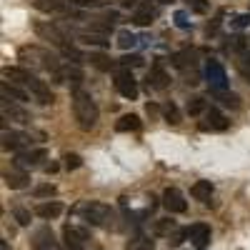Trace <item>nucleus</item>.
<instances>
[{
	"label": "nucleus",
	"mask_w": 250,
	"mask_h": 250,
	"mask_svg": "<svg viewBox=\"0 0 250 250\" xmlns=\"http://www.w3.org/2000/svg\"><path fill=\"white\" fill-rule=\"evenodd\" d=\"M18 60L23 62L25 68L30 70H43L53 78V83H62V62L55 53H50L48 48H40V45H23L18 50Z\"/></svg>",
	"instance_id": "obj_1"
},
{
	"label": "nucleus",
	"mask_w": 250,
	"mask_h": 250,
	"mask_svg": "<svg viewBox=\"0 0 250 250\" xmlns=\"http://www.w3.org/2000/svg\"><path fill=\"white\" fill-rule=\"evenodd\" d=\"M155 15H158V10L150 5V3H140L135 10H133V15H130V20L135 25H140V28H145V25H150L153 20H155Z\"/></svg>",
	"instance_id": "obj_19"
},
{
	"label": "nucleus",
	"mask_w": 250,
	"mask_h": 250,
	"mask_svg": "<svg viewBox=\"0 0 250 250\" xmlns=\"http://www.w3.org/2000/svg\"><path fill=\"white\" fill-rule=\"evenodd\" d=\"M60 213H62V203H58V200H43L35 205V215L40 220H55Z\"/></svg>",
	"instance_id": "obj_20"
},
{
	"label": "nucleus",
	"mask_w": 250,
	"mask_h": 250,
	"mask_svg": "<svg viewBox=\"0 0 250 250\" xmlns=\"http://www.w3.org/2000/svg\"><path fill=\"white\" fill-rule=\"evenodd\" d=\"M13 218L18 220V225H30L33 213L28 210V208H23V205H15V208H13Z\"/></svg>",
	"instance_id": "obj_31"
},
{
	"label": "nucleus",
	"mask_w": 250,
	"mask_h": 250,
	"mask_svg": "<svg viewBox=\"0 0 250 250\" xmlns=\"http://www.w3.org/2000/svg\"><path fill=\"white\" fill-rule=\"evenodd\" d=\"M33 195H35V198H53V195H55V185H50V183L38 185L35 190H33Z\"/></svg>",
	"instance_id": "obj_35"
},
{
	"label": "nucleus",
	"mask_w": 250,
	"mask_h": 250,
	"mask_svg": "<svg viewBox=\"0 0 250 250\" xmlns=\"http://www.w3.org/2000/svg\"><path fill=\"white\" fill-rule=\"evenodd\" d=\"M78 213L88 225H95V228H108L113 223V208L108 203H100V200L83 203L78 208Z\"/></svg>",
	"instance_id": "obj_4"
},
{
	"label": "nucleus",
	"mask_w": 250,
	"mask_h": 250,
	"mask_svg": "<svg viewBox=\"0 0 250 250\" xmlns=\"http://www.w3.org/2000/svg\"><path fill=\"white\" fill-rule=\"evenodd\" d=\"M238 70H240V75L245 78V83H250V53H243V55H240Z\"/></svg>",
	"instance_id": "obj_33"
},
{
	"label": "nucleus",
	"mask_w": 250,
	"mask_h": 250,
	"mask_svg": "<svg viewBox=\"0 0 250 250\" xmlns=\"http://www.w3.org/2000/svg\"><path fill=\"white\" fill-rule=\"evenodd\" d=\"M3 78L18 83V85H23V88L33 95V100H38L40 105H53V103H55V95H53L50 85H48L45 80H40V78H38L30 68H25V65L3 68Z\"/></svg>",
	"instance_id": "obj_2"
},
{
	"label": "nucleus",
	"mask_w": 250,
	"mask_h": 250,
	"mask_svg": "<svg viewBox=\"0 0 250 250\" xmlns=\"http://www.w3.org/2000/svg\"><path fill=\"white\" fill-rule=\"evenodd\" d=\"M0 250H10V245H8V240H0Z\"/></svg>",
	"instance_id": "obj_42"
},
{
	"label": "nucleus",
	"mask_w": 250,
	"mask_h": 250,
	"mask_svg": "<svg viewBox=\"0 0 250 250\" xmlns=\"http://www.w3.org/2000/svg\"><path fill=\"white\" fill-rule=\"evenodd\" d=\"M203 75L208 80V85H210V90H228V73L218 60H213V58L208 60L203 68Z\"/></svg>",
	"instance_id": "obj_9"
},
{
	"label": "nucleus",
	"mask_w": 250,
	"mask_h": 250,
	"mask_svg": "<svg viewBox=\"0 0 250 250\" xmlns=\"http://www.w3.org/2000/svg\"><path fill=\"white\" fill-rule=\"evenodd\" d=\"M190 10H193V13H200V15H205L208 10H210V5H208L205 0H190Z\"/></svg>",
	"instance_id": "obj_36"
},
{
	"label": "nucleus",
	"mask_w": 250,
	"mask_h": 250,
	"mask_svg": "<svg viewBox=\"0 0 250 250\" xmlns=\"http://www.w3.org/2000/svg\"><path fill=\"white\" fill-rule=\"evenodd\" d=\"M70 105H73V118L78 123L80 130H93L98 125V118H100V110L95 105V100L88 90H83L80 85L70 90Z\"/></svg>",
	"instance_id": "obj_3"
},
{
	"label": "nucleus",
	"mask_w": 250,
	"mask_h": 250,
	"mask_svg": "<svg viewBox=\"0 0 250 250\" xmlns=\"http://www.w3.org/2000/svg\"><path fill=\"white\" fill-rule=\"evenodd\" d=\"M28 3L40 10V13H48V15H70L75 20H80L78 13H73V8L65 3V0H28Z\"/></svg>",
	"instance_id": "obj_11"
},
{
	"label": "nucleus",
	"mask_w": 250,
	"mask_h": 250,
	"mask_svg": "<svg viewBox=\"0 0 250 250\" xmlns=\"http://www.w3.org/2000/svg\"><path fill=\"white\" fill-rule=\"evenodd\" d=\"M62 243H65V250H85L90 243V230L85 225L68 223L62 225Z\"/></svg>",
	"instance_id": "obj_6"
},
{
	"label": "nucleus",
	"mask_w": 250,
	"mask_h": 250,
	"mask_svg": "<svg viewBox=\"0 0 250 250\" xmlns=\"http://www.w3.org/2000/svg\"><path fill=\"white\" fill-rule=\"evenodd\" d=\"M120 5H123V8H130V10H135L140 3H138V0H120Z\"/></svg>",
	"instance_id": "obj_40"
},
{
	"label": "nucleus",
	"mask_w": 250,
	"mask_h": 250,
	"mask_svg": "<svg viewBox=\"0 0 250 250\" xmlns=\"http://www.w3.org/2000/svg\"><path fill=\"white\" fill-rule=\"evenodd\" d=\"M173 68L183 73L188 85H195L198 83V60H195V50H180L170 58Z\"/></svg>",
	"instance_id": "obj_5"
},
{
	"label": "nucleus",
	"mask_w": 250,
	"mask_h": 250,
	"mask_svg": "<svg viewBox=\"0 0 250 250\" xmlns=\"http://www.w3.org/2000/svg\"><path fill=\"white\" fill-rule=\"evenodd\" d=\"M30 148V135L20 130H3V150L5 153H23Z\"/></svg>",
	"instance_id": "obj_12"
},
{
	"label": "nucleus",
	"mask_w": 250,
	"mask_h": 250,
	"mask_svg": "<svg viewBox=\"0 0 250 250\" xmlns=\"http://www.w3.org/2000/svg\"><path fill=\"white\" fill-rule=\"evenodd\" d=\"M190 195H193L195 200H200V203H210V198H213V183H210V180H198V183H193Z\"/></svg>",
	"instance_id": "obj_23"
},
{
	"label": "nucleus",
	"mask_w": 250,
	"mask_h": 250,
	"mask_svg": "<svg viewBox=\"0 0 250 250\" xmlns=\"http://www.w3.org/2000/svg\"><path fill=\"white\" fill-rule=\"evenodd\" d=\"M68 3H73V5H80V8H90V10H95V8H105L110 0H68Z\"/></svg>",
	"instance_id": "obj_32"
},
{
	"label": "nucleus",
	"mask_w": 250,
	"mask_h": 250,
	"mask_svg": "<svg viewBox=\"0 0 250 250\" xmlns=\"http://www.w3.org/2000/svg\"><path fill=\"white\" fill-rule=\"evenodd\" d=\"M245 25H250V15H238L233 20V28H245Z\"/></svg>",
	"instance_id": "obj_38"
},
{
	"label": "nucleus",
	"mask_w": 250,
	"mask_h": 250,
	"mask_svg": "<svg viewBox=\"0 0 250 250\" xmlns=\"http://www.w3.org/2000/svg\"><path fill=\"white\" fill-rule=\"evenodd\" d=\"M118 45H120L123 50H130V48L138 45V38H135L130 30H120V33H118Z\"/></svg>",
	"instance_id": "obj_29"
},
{
	"label": "nucleus",
	"mask_w": 250,
	"mask_h": 250,
	"mask_svg": "<svg viewBox=\"0 0 250 250\" xmlns=\"http://www.w3.org/2000/svg\"><path fill=\"white\" fill-rule=\"evenodd\" d=\"M180 240H190L193 245L203 248V245L210 243V228H208L205 223H195L190 228H183V230L173 238V243H180Z\"/></svg>",
	"instance_id": "obj_8"
},
{
	"label": "nucleus",
	"mask_w": 250,
	"mask_h": 250,
	"mask_svg": "<svg viewBox=\"0 0 250 250\" xmlns=\"http://www.w3.org/2000/svg\"><path fill=\"white\" fill-rule=\"evenodd\" d=\"M88 60H90V65H93V68H98V70H103V73H108V70L115 65V60L108 58L105 53H90Z\"/></svg>",
	"instance_id": "obj_24"
},
{
	"label": "nucleus",
	"mask_w": 250,
	"mask_h": 250,
	"mask_svg": "<svg viewBox=\"0 0 250 250\" xmlns=\"http://www.w3.org/2000/svg\"><path fill=\"white\" fill-rule=\"evenodd\" d=\"M170 85V75L165 73V68L160 65V62H155V65L148 70V88L153 90H165Z\"/></svg>",
	"instance_id": "obj_17"
},
{
	"label": "nucleus",
	"mask_w": 250,
	"mask_h": 250,
	"mask_svg": "<svg viewBox=\"0 0 250 250\" xmlns=\"http://www.w3.org/2000/svg\"><path fill=\"white\" fill-rule=\"evenodd\" d=\"M140 128H143V120H140L138 115H133V113L120 115V118L115 120V130H118V133H138Z\"/></svg>",
	"instance_id": "obj_22"
},
{
	"label": "nucleus",
	"mask_w": 250,
	"mask_h": 250,
	"mask_svg": "<svg viewBox=\"0 0 250 250\" xmlns=\"http://www.w3.org/2000/svg\"><path fill=\"white\" fill-rule=\"evenodd\" d=\"M228 125H230V120H228L218 108H208L203 113V120L198 123V128L203 133H220V130H228Z\"/></svg>",
	"instance_id": "obj_10"
},
{
	"label": "nucleus",
	"mask_w": 250,
	"mask_h": 250,
	"mask_svg": "<svg viewBox=\"0 0 250 250\" xmlns=\"http://www.w3.org/2000/svg\"><path fill=\"white\" fill-rule=\"evenodd\" d=\"M80 165H83V158L78 153H65V155H62V168H65L68 173L70 170H78Z\"/></svg>",
	"instance_id": "obj_30"
},
{
	"label": "nucleus",
	"mask_w": 250,
	"mask_h": 250,
	"mask_svg": "<svg viewBox=\"0 0 250 250\" xmlns=\"http://www.w3.org/2000/svg\"><path fill=\"white\" fill-rule=\"evenodd\" d=\"M163 208L168 213L178 215V213H185L188 210V200H185V195L178 190V188H168V190L163 193Z\"/></svg>",
	"instance_id": "obj_16"
},
{
	"label": "nucleus",
	"mask_w": 250,
	"mask_h": 250,
	"mask_svg": "<svg viewBox=\"0 0 250 250\" xmlns=\"http://www.w3.org/2000/svg\"><path fill=\"white\" fill-rule=\"evenodd\" d=\"M55 170H58V163H48V165H45V173H48V175L55 173Z\"/></svg>",
	"instance_id": "obj_41"
},
{
	"label": "nucleus",
	"mask_w": 250,
	"mask_h": 250,
	"mask_svg": "<svg viewBox=\"0 0 250 250\" xmlns=\"http://www.w3.org/2000/svg\"><path fill=\"white\" fill-rule=\"evenodd\" d=\"M3 180L10 190H23V188L30 185V175L23 170V168H15V170H5L3 173Z\"/></svg>",
	"instance_id": "obj_18"
},
{
	"label": "nucleus",
	"mask_w": 250,
	"mask_h": 250,
	"mask_svg": "<svg viewBox=\"0 0 250 250\" xmlns=\"http://www.w3.org/2000/svg\"><path fill=\"white\" fill-rule=\"evenodd\" d=\"M118 65L120 68H138V65H143V58L140 55H123L118 60Z\"/></svg>",
	"instance_id": "obj_34"
},
{
	"label": "nucleus",
	"mask_w": 250,
	"mask_h": 250,
	"mask_svg": "<svg viewBox=\"0 0 250 250\" xmlns=\"http://www.w3.org/2000/svg\"><path fill=\"white\" fill-rule=\"evenodd\" d=\"M175 25H178V28H183V30H185V28H190V23H188V15H185L183 10H178V13H175Z\"/></svg>",
	"instance_id": "obj_37"
},
{
	"label": "nucleus",
	"mask_w": 250,
	"mask_h": 250,
	"mask_svg": "<svg viewBox=\"0 0 250 250\" xmlns=\"http://www.w3.org/2000/svg\"><path fill=\"white\" fill-rule=\"evenodd\" d=\"M158 3H173V0H158Z\"/></svg>",
	"instance_id": "obj_43"
},
{
	"label": "nucleus",
	"mask_w": 250,
	"mask_h": 250,
	"mask_svg": "<svg viewBox=\"0 0 250 250\" xmlns=\"http://www.w3.org/2000/svg\"><path fill=\"white\" fill-rule=\"evenodd\" d=\"M33 250H62V248H60V240L55 238V233L48 225H43L33 233Z\"/></svg>",
	"instance_id": "obj_14"
},
{
	"label": "nucleus",
	"mask_w": 250,
	"mask_h": 250,
	"mask_svg": "<svg viewBox=\"0 0 250 250\" xmlns=\"http://www.w3.org/2000/svg\"><path fill=\"white\" fill-rule=\"evenodd\" d=\"M48 158V150L45 148H28V150H23V153H15V168H23V170H28V168H35V165L40 163V160H45Z\"/></svg>",
	"instance_id": "obj_15"
},
{
	"label": "nucleus",
	"mask_w": 250,
	"mask_h": 250,
	"mask_svg": "<svg viewBox=\"0 0 250 250\" xmlns=\"http://www.w3.org/2000/svg\"><path fill=\"white\" fill-rule=\"evenodd\" d=\"M160 113H163V118H165V123H170V125H178L180 123V110H178V105L173 100H168V103H163V108H160Z\"/></svg>",
	"instance_id": "obj_26"
},
{
	"label": "nucleus",
	"mask_w": 250,
	"mask_h": 250,
	"mask_svg": "<svg viewBox=\"0 0 250 250\" xmlns=\"http://www.w3.org/2000/svg\"><path fill=\"white\" fill-rule=\"evenodd\" d=\"M113 85H115V90H118L125 100H135V98H138V80H135V75H133L130 68H120V70L115 73Z\"/></svg>",
	"instance_id": "obj_7"
},
{
	"label": "nucleus",
	"mask_w": 250,
	"mask_h": 250,
	"mask_svg": "<svg viewBox=\"0 0 250 250\" xmlns=\"http://www.w3.org/2000/svg\"><path fill=\"white\" fill-rule=\"evenodd\" d=\"M225 108H233V110H238L240 108V98L235 95V93H230V90H210Z\"/></svg>",
	"instance_id": "obj_25"
},
{
	"label": "nucleus",
	"mask_w": 250,
	"mask_h": 250,
	"mask_svg": "<svg viewBox=\"0 0 250 250\" xmlns=\"http://www.w3.org/2000/svg\"><path fill=\"white\" fill-rule=\"evenodd\" d=\"M173 233H180L178 230V223L170 220V218H163L155 223V235H163V238H170Z\"/></svg>",
	"instance_id": "obj_27"
},
{
	"label": "nucleus",
	"mask_w": 250,
	"mask_h": 250,
	"mask_svg": "<svg viewBox=\"0 0 250 250\" xmlns=\"http://www.w3.org/2000/svg\"><path fill=\"white\" fill-rule=\"evenodd\" d=\"M158 110H160V108L155 105V103H148V105H145V113H148L150 118H155V115H158Z\"/></svg>",
	"instance_id": "obj_39"
},
{
	"label": "nucleus",
	"mask_w": 250,
	"mask_h": 250,
	"mask_svg": "<svg viewBox=\"0 0 250 250\" xmlns=\"http://www.w3.org/2000/svg\"><path fill=\"white\" fill-rule=\"evenodd\" d=\"M0 93H3V98H10V100H18V103L30 100V93L20 90L18 83H13V80H3V83H0Z\"/></svg>",
	"instance_id": "obj_21"
},
{
	"label": "nucleus",
	"mask_w": 250,
	"mask_h": 250,
	"mask_svg": "<svg viewBox=\"0 0 250 250\" xmlns=\"http://www.w3.org/2000/svg\"><path fill=\"white\" fill-rule=\"evenodd\" d=\"M185 110H188V115H200V113H205V110H208L205 98H203V95H193L190 100H188Z\"/></svg>",
	"instance_id": "obj_28"
},
{
	"label": "nucleus",
	"mask_w": 250,
	"mask_h": 250,
	"mask_svg": "<svg viewBox=\"0 0 250 250\" xmlns=\"http://www.w3.org/2000/svg\"><path fill=\"white\" fill-rule=\"evenodd\" d=\"M3 120H13V123H20V125H28L30 123V113L23 108V103L3 98Z\"/></svg>",
	"instance_id": "obj_13"
}]
</instances>
